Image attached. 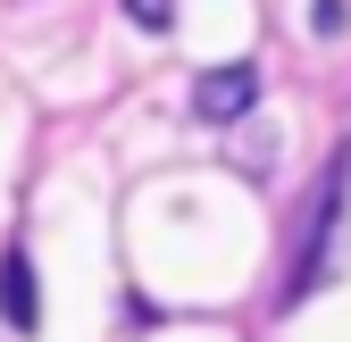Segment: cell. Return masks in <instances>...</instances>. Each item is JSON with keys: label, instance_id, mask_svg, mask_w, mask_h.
<instances>
[{"label": "cell", "instance_id": "3", "mask_svg": "<svg viewBox=\"0 0 351 342\" xmlns=\"http://www.w3.org/2000/svg\"><path fill=\"white\" fill-rule=\"evenodd\" d=\"M0 317H9L17 334L42 326V292H34V259H25V250H9V259H0Z\"/></svg>", "mask_w": 351, "mask_h": 342}, {"label": "cell", "instance_id": "4", "mask_svg": "<svg viewBox=\"0 0 351 342\" xmlns=\"http://www.w3.org/2000/svg\"><path fill=\"white\" fill-rule=\"evenodd\" d=\"M125 17H134L143 34H167L176 25V0H125Z\"/></svg>", "mask_w": 351, "mask_h": 342}, {"label": "cell", "instance_id": "1", "mask_svg": "<svg viewBox=\"0 0 351 342\" xmlns=\"http://www.w3.org/2000/svg\"><path fill=\"white\" fill-rule=\"evenodd\" d=\"M343 218H351V142L335 150L326 184H318V218H310V234H301V250H293V276H285V309H301V301H310V292L335 276V242H343Z\"/></svg>", "mask_w": 351, "mask_h": 342}, {"label": "cell", "instance_id": "2", "mask_svg": "<svg viewBox=\"0 0 351 342\" xmlns=\"http://www.w3.org/2000/svg\"><path fill=\"white\" fill-rule=\"evenodd\" d=\"M251 101H259V67H251V59H234V67H209V75L193 83V117H201V125H234Z\"/></svg>", "mask_w": 351, "mask_h": 342}]
</instances>
